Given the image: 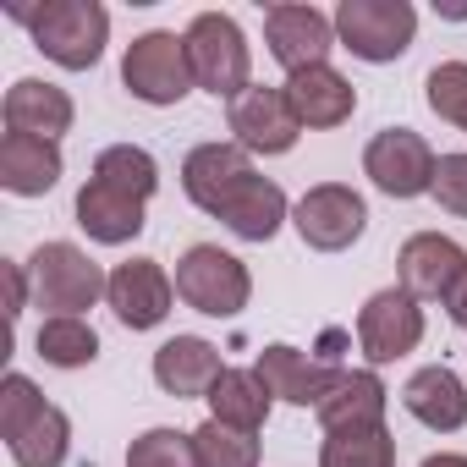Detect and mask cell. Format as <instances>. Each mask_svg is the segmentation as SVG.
Masks as SVG:
<instances>
[{
    "instance_id": "cell-23",
    "label": "cell",
    "mask_w": 467,
    "mask_h": 467,
    "mask_svg": "<svg viewBox=\"0 0 467 467\" xmlns=\"http://www.w3.org/2000/svg\"><path fill=\"white\" fill-rule=\"evenodd\" d=\"M214 220H225L243 243H270L275 231H281V220H286V192L270 176H248L237 192L225 198V209Z\"/></svg>"
},
{
    "instance_id": "cell-16",
    "label": "cell",
    "mask_w": 467,
    "mask_h": 467,
    "mask_svg": "<svg viewBox=\"0 0 467 467\" xmlns=\"http://www.w3.org/2000/svg\"><path fill=\"white\" fill-rule=\"evenodd\" d=\"M72 94L39 78H17L6 88V132H28L45 143H61V132H72Z\"/></svg>"
},
{
    "instance_id": "cell-21",
    "label": "cell",
    "mask_w": 467,
    "mask_h": 467,
    "mask_svg": "<svg viewBox=\"0 0 467 467\" xmlns=\"http://www.w3.org/2000/svg\"><path fill=\"white\" fill-rule=\"evenodd\" d=\"M61 182V149L28 132H6L0 138V187L17 198H45Z\"/></svg>"
},
{
    "instance_id": "cell-28",
    "label": "cell",
    "mask_w": 467,
    "mask_h": 467,
    "mask_svg": "<svg viewBox=\"0 0 467 467\" xmlns=\"http://www.w3.org/2000/svg\"><path fill=\"white\" fill-rule=\"evenodd\" d=\"M34 347H39V358L56 363V368H83V363L99 358V336H94V325H83V319H45Z\"/></svg>"
},
{
    "instance_id": "cell-11",
    "label": "cell",
    "mask_w": 467,
    "mask_h": 467,
    "mask_svg": "<svg viewBox=\"0 0 467 467\" xmlns=\"http://www.w3.org/2000/svg\"><path fill=\"white\" fill-rule=\"evenodd\" d=\"M265 39H270V56L292 72H308V67H330V50H336V17H325L319 6H270L265 12Z\"/></svg>"
},
{
    "instance_id": "cell-1",
    "label": "cell",
    "mask_w": 467,
    "mask_h": 467,
    "mask_svg": "<svg viewBox=\"0 0 467 467\" xmlns=\"http://www.w3.org/2000/svg\"><path fill=\"white\" fill-rule=\"evenodd\" d=\"M12 17L67 72H88L105 56V39H110V12L99 6V0H45V6H34V12L17 6Z\"/></svg>"
},
{
    "instance_id": "cell-34",
    "label": "cell",
    "mask_w": 467,
    "mask_h": 467,
    "mask_svg": "<svg viewBox=\"0 0 467 467\" xmlns=\"http://www.w3.org/2000/svg\"><path fill=\"white\" fill-rule=\"evenodd\" d=\"M0 275H6V314L12 319H23V308H28V297H34V286H28V265H0Z\"/></svg>"
},
{
    "instance_id": "cell-31",
    "label": "cell",
    "mask_w": 467,
    "mask_h": 467,
    "mask_svg": "<svg viewBox=\"0 0 467 467\" xmlns=\"http://www.w3.org/2000/svg\"><path fill=\"white\" fill-rule=\"evenodd\" d=\"M423 88H429V110H434L440 121H451V127L467 132V61H445V67H434Z\"/></svg>"
},
{
    "instance_id": "cell-6",
    "label": "cell",
    "mask_w": 467,
    "mask_h": 467,
    "mask_svg": "<svg viewBox=\"0 0 467 467\" xmlns=\"http://www.w3.org/2000/svg\"><path fill=\"white\" fill-rule=\"evenodd\" d=\"M418 34V12L407 0H341L336 6V39L358 56V61H401L412 50Z\"/></svg>"
},
{
    "instance_id": "cell-8",
    "label": "cell",
    "mask_w": 467,
    "mask_h": 467,
    "mask_svg": "<svg viewBox=\"0 0 467 467\" xmlns=\"http://www.w3.org/2000/svg\"><path fill=\"white\" fill-rule=\"evenodd\" d=\"M434 149L412 132V127H385L368 138L363 149V171L379 192L390 198H418V192H434Z\"/></svg>"
},
{
    "instance_id": "cell-2",
    "label": "cell",
    "mask_w": 467,
    "mask_h": 467,
    "mask_svg": "<svg viewBox=\"0 0 467 467\" xmlns=\"http://www.w3.org/2000/svg\"><path fill=\"white\" fill-rule=\"evenodd\" d=\"M176 297L192 308V314H209V319H237L254 297V275L237 254H225L214 243H198L176 259Z\"/></svg>"
},
{
    "instance_id": "cell-27",
    "label": "cell",
    "mask_w": 467,
    "mask_h": 467,
    "mask_svg": "<svg viewBox=\"0 0 467 467\" xmlns=\"http://www.w3.org/2000/svg\"><path fill=\"white\" fill-rule=\"evenodd\" d=\"M67 440H72V423L61 407H45L17 440H12V456L17 467H61L67 462Z\"/></svg>"
},
{
    "instance_id": "cell-20",
    "label": "cell",
    "mask_w": 467,
    "mask_h": 467,
    "mask_svg": "<svg viewBox=\"0 0 467 467\" xmlns=\"http://www.w3.org/2000/svg\"><path fill=\"white\" fill-rule=\"evenodd\" d=\"M286 99L297 110L303 127H341L358 110V88L336 72V67H308L286 78Z\"/></svg>"
},
{
    "instance_id": "cell-24",
    "label": "cell",
    "mask_w": 467,
    "mask_h": 467,
    "mask_svg": "<svg viewBox=\"0 0 467 467\" xmlns=\"http://www.w3.org/2000/svg\"><path fill=\"white\" fill-rule=\"evenodd\" d=\"M203 401H209V418H214V423H231V429L259 434L265 418H270V401H275V396L265 390L259 368H225Z\"/></svg>"
},
{
    "instance_id": "cell-19",
    "label": "cell",
    "mask_w": 467,
    "mask_h": 467,
    "mask_svg": "<svg viewBox=\"0 0 467 467\" xmlns=\"http://www.w3.org/2000/svg\"><path fill=\"white\" fill-rule=\"evenodd\" d=\"M401 407H407L423 429L456 434V429L467 423V385H462L445 363H429V368H418V374L401 385Z\"/></svg>"
},
{
    "instance_id": "cell-30",
    "label": "cell",
    "mask_w": 467,
    "mask_h": 467,
    "mask_svg": "<svg viewBox=\"0 0 467 467\" xmlns=\"http://www.w3.org/2000/svg\"><path fill=\"white\" fill-rule=\"evenodd\" d=\"M127 467H203V456H198L192 434H182V429H149V434L132 440Z\"/></svg>"
},
{
    "instance_id": "cell-18",
    "label": "cell",
    "mask_w": 467,
    "mask_h": 467,
    "mask_svg": "<svg viewBox=\"0 0 467 467\" xmlns=\"http://www.w3.org/2000/svg\"><path fill=\"white\" fill-rule=\"evenodd\" d=\"M220 374H225V363H220V352H214L203 336H176V341H165V347L154 352V379H160V390L176 396V401L209 396Z\"/></svg>"
},
{
    "instance_id": "cell-4",
    "label": "cell",
    "mask_w": 467,
    "mask_h": 467,
    "mask_svg": "<svg viewBox=\"0 0 467 467\" xmlns=\"http://www.w3.org/2000/svg\"><path fill=\"white\" fill-rule=\"evenodd\" d=\"M187 61H192V83L209 88L214 99H237L243 88H254L248 83V72H254L248 39L225 12H198L187 23Z\"/></svg>"
},
{
    "instance_id": "cell-17",
    "label": "cell",
    "mask_w": 467,
    "mask_h": 467,
    "mask_svg": "<svg viewBox=\"0 0 467 467\" xmlns=\"http://www.w3.org/2000/svg\"><path fill=\"white\" fill-rule=\"evenodd\" d=\"M385 401H390V390H385L379 374H368V368H341L336 385L325 390V401H319L314 412H319L325 434H341V429H374V423H385Z\"/></svg>"
},
{
    "instance_id": "cell-26",
    "label": "cell",
    "mask_w": 467,
    "mask_h": 467,
    "mask_svg": "<svg viewBox=\"0 0 467 467\" xmlns=\"http://www.w3.org/2000/svg\"><path fill=\"white\" fill-rule=\"evenodd\" d=\"M319 467H396V440H390V429H385V423H374V429H341V434H325Z\"/></svg>"
},
{
    "instance_id": "cell-10",
    "label": "cell",
    "mask_w": 467,
    "mask_h": 467,
    "mask_svg": "<svg viewBox=\"0 0 467 467\" xmlns=\"http://www.w3.org/2000/svg\"><path fill=\"white\" fill-rule=\"evenodd\" d=\"M358 341H363V358H368V363H396V358H407V352L423 341V308H418V297L401 292V286L374 292V297L363 303V314H358Z\"/></svg>"
},
{
    "instance_id": "cell-35",
    "label": "cell",
    "mask_w": 467,
    "mask_h": 467,
    "mask_svg": "<svg viewBox=\"0 0 467 467\" xmlns=\"http://www.w3.org/2000/svg\"><path fill=\"white\" fill-rule=\"evenodd\" d=\"M445 308H451V325H456V330H467V270H462V281L451 286V297H445Z\"/></svg>"
},
{
    "instance_id": "cell-14",
    "label": "cell",
    "mask_w": 467,
    "mask_h": 467,
    "mask_svg": "<svg viewBox=\"0 0 467 467\" xmlns=\"http://www.w3.org/2000/svg\"><path fill=\"white\" fill-rule=\"evenodd\" d=\"M396 265H401V292H412L418 303H445L467 270V254L451 237H440V231H418V237L401 243Z\"/></svg>"
},
{
    "instance_id": "cell-33",
    "label": "cell",
    "mask_w": 467,
    "mask_h": 467,
    "mask_svg": "<svg viewBox=\"0 0 467 467\" xmlns=\"http://www.w3.org/2000/svg\"><path fill=\"white\" fill-rule=\"evenodd\" d=\"M434 198H440V209H451V214L467 220V154H440V165H434Z\"/></svg>"
},
{
    "instance_id": "cell-15",
    "label": "cell",
    "mask_w": 467,
    "mask_h": 467,
    "mask_svg": "<svg viewBox=\"0 0 467 467\" xmlns=\"http://www.w3.org/2000/svg\"><path fill=\"white\" fill-rule=\"evenodd\" d=\"M336 374H341V368L314 363L308 352H297V347H286V341H275V347L259 352V379H265V390H270L275 401H292V407H319L325 390L336 385Z\"/></svg>"
},
{
    "instance_id": "cell-12",
    "label": "cell",
    "mask_w": 467,
    "mask_h": 467,
    "mask_svg": "<svg viewBox=\"0 0 467 467\" xmlns=\"http://www.w3.org/2000/svg\"><path fill=\"white\" fill-rule=\"evenodd\" d=\"M248 176H259V171H254V160H248L243 143H198V149L182 160V192H187L203 214H220L225 198L237 192Z\"/></svg>"
},
{
    "instance_id": "cell-5",
    "label": "cell",
    "mask_w": 467,
    "mask_h": 467,
    "mask_svg": "<svg viewBox=\"0 0 467 467\" xmlns=\"http://www.w3.org/2000/svg\"><path fill=\"white\" fill-rule=\"evenodd\" d=\"M121 83L143 105H182L192 94V61H187V34H138L121 56Z\"/></svg>"
},
{
    "instance_id": "cell-9",
    "label": "cell",
    "mask_w": 467,
    "mask_h": 467,
    "mask_svg": "<svg viewBox=\"0 0 467 467\" xmlns=\"http://www.w3.org/2000/svg\"><path fill=\"white\" fill-rule=\"evenodd\" d=\"M225 121H231V132H237V143L248 154H286L303 138V121H297L286 88H243L231 99Z\"/></svg>"
},
{
    "instance_id": "cell-36",
    "label": "cell",
    "mask_w": 467,
    "mask_h": 467,
    "mask_svg": "<svg viewBox=\"0 0 467 467\" xmlns=\"http://www.w3.org/2000/svg\"><path fill=\"white\" fill-rule=\"evenodd\" d=\"M423 467H467V456H456V451H440V456H429Z\"/></svg>"
},
{
    "instance_id": "cell-32",
    "label": "cell",
    "mask_w": 467,
    "mask_h": 467,
    "mask_svg": "<svg viewBox=\"0 0 467 467\" xmlns=\"http://www.w3.org/2000/svg\"><path fill=\"white\" fill-rule=\"evenodd\" d=\"M50 401L39 396V385L28 374H6V385H0V434H6V445L45 412Z\"/></svg>"
},
{
    "instance_id": "cell-7",
    "label": "cell",
    "mask_w": 467,
    "mask_h": 467,
    "mask_svg": "<svg viewBox=\"0 0 467 467\" xmlns=\"http://www.w3.org/2000/svg\"><path fill=\"white\" fill-rule=\"evenodd\" d=\"M292 225H297V237L319 254H341L363 237V225H368V203L347 187V182H319L297 198L292 209Z\"/></svg>"
},
{
    "instance_id": "cell-13",
    "label": "cell",
    "mask_w": 467,
    "mask_h": 467,
    "mask_svg": "<svg viewBox=\"0 0 467 467\" xmlns=\"http://www.w3.org/2000/svg\"><path fill=\"white\" fill-rule=\"evenodd\" d=\"M105 297H110L116 319H121L127 330H154V325L171 314L176 286H171V275L160 270V259H127V265L110 270Z\"/></svg>"
},
{
    "instance_id": "cell-29",
    "label": "cell",
    "mask_w": 467,
    "mask_h": 467,
    "mask_svg": "<svg viewBox=\"0 0 467 467\" xmlns=\"http://www.w3.org/2000/svg\"><path fill=\"white\" fill-rule=\"evenodd\" d=\"M192 440H198L203 467H259V440L248 429H231V423L209 418L203 429H192Z\"/></svg>"
},
{
    "instance_id": "cell-22",
    "label": "cell",
    "mask_w": 467,
    "mask_h": 467,
    "mask_svg": "<svg viewBox=\"0 0 467 467\" xmlns=\"http://www.w3.org/2000/svg\"><path fill=\"white\" fill-rule=\"evenodd\" d=\"M78 225L88 231L94 243L121 248V243H132L143 231V198H127V192L105 187L99 176H88L83 192H78Z\"/></svg>"
},
{
    "instance_id": "cell-25",
    "label": "cell",
    "mask_w": 467,
    "mask_h": 467,
    "mask_svg": "<svg viewBox=\"0 0 467 467\" xmlns=\"http://www.w3.org/2000/svg\"><path fill=\"white\" fill-rule=\"evenodd\" d=\"M94 176H99L105 187L127 192V198H143V203H149L154 187H160V165H154V154L138 149V143H110V149H99Z\"/></svg>"
},
{
    "instance_id": "cell-3",
    "label": "cell",
    "mask_w": 467,
    "mask_h": 467,
    "mask_svg": "<svg viewBox=\"0 0 467 467\" xmlns=\"http://www.w3.org/2000/svg\"><path fill=\"white\" fill-rule=\"evenodd\" d=\"M28 286H34V303L50 308V319H78L105 297L110 275L78 243H39V254L28 259Z\"/></svg>"
}]
</instances>
